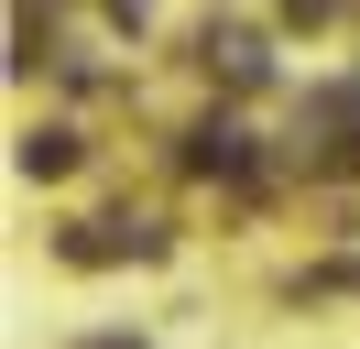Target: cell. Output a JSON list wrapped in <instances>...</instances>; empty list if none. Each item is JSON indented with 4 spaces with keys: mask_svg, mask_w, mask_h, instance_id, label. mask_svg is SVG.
Wrapping results in <instances>:
<instances>
[{
    "mask_svg": "<svg viewBox=\"0 0 360 349\" xmlns=\"http://www.w3.org/2000/svg\"><path fill=\"white\" fill-rule=\"evenodd\" d=\"M164 229L153 218H88V229H66V262H153Z\"/></svg>",
    "mask_w": 360,
    "mask_h": 349,
    "instance_id": "obj_1",
    "label": "cell"
},
{
    "mask_svg": "<svg viewBox=\"0 0 360 349\" xmlns=\"http://www.w3.org/2000/svg\"><path fill=\"white\" fill-rule=\"evenodd\" d=\"M197 65H207V77H229V87H262V77H273L262 33H240V22H207V33H197Z\"/></svg>",
    "mask_w": 360,
    "mask_h": 349,
    "instance_id": "obj_2",
    "label": "cell"
},
{
    "mask_svg": "<svg viewBox=\"0 0 360 349\" xmlns=\"http://www.w3.org/2000/svg\"><path fill=\"white\" fill-rule=\"evenodd\" d=\"M186 164H197V174H251V142H240V131H197Z\"/></svg>",
    "mask_w": 360,
    "mask_h": 349,
    "instance_id": "obj_3",
    "label": "cell"
},
{
    "mask_svg": "<svg viewBox=\"0 0 360 349\" xmlns=\"http://www.w3.org/2000/svg\"><path fill=\"white\" fill-rule=\"evenodd\" d=\"M77 164V131H22V174H66Z\"/></svg>",
    "mask_w": 360,
    "mask_h": 349,
    "instance_id": "obj_4",
    "label": "cell"
},
{
    "mask_svg": "<svg viewBox=\"0 0 360 349\" xmlns=\"http://www.w3.org/2000/svg\"><path fill=\"white\" fill-rule=\"evenodd\" d=\"M306 295H360V262H328V273H306Z\"/></svg>",
    "mask_w": 360,
    "mask_h": 349,
    "instance_id": "obj_5",
    "label": "cell"
},
{
    "mask_svg": "<svg viewBox=\"0 0 360 349\" xmlns=\"http://www.w3.org/2000/svg\"><path fill=\"white\" fill-rule=\"evenodd\" d=\"M284 22H328V0H284Z\"/></svg>",
    "mask_w": 360,
    "mask_h": 349,
    "instance_id": "obj_6",
    "label": "cell"
},
{
    "mask_svg": "<svg viewBox=\"0 0 360 349\" xmlns=\"http://www.w3.org/2000/svg\"><path fill=\"white\" fill-rule=\"evenodd\" d=\"M142 11H153V0H110V22H142Z\"/></svg>",
    "mask_w": 360,
    "mask_h": 349,
    "instance_id": "obj_7",
    "label": "cell"
},
{
    "mask_svg": "<svg viewBox=\"0 0 360 349\" xmlns=\"http://www.w3.org/2000/svg\"><path fill=\"white\" fill-rule=\"evenodd\" d=\"M77 349H142V338H77Z\"/></svg>",
    "mask_w": 360,
    "mask_h": 349,
    "instance_id": "obj_8",
    "label": "cell"
}]
</instances>
